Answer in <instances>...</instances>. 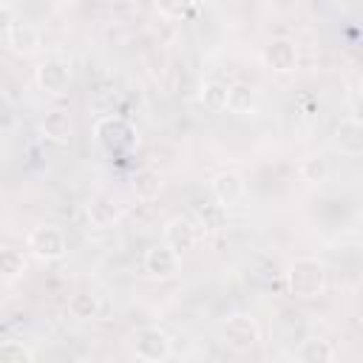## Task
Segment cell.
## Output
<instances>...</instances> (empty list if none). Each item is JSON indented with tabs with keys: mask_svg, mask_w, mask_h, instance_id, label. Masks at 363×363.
Returning a JSON list of instances; mask_svg holds the SVG:
<instances>
[{
	"mask_svg": "<svg viewBox=\"0 0 363 363\" xmlns=\"http://www.w3.org/2000/svg\"><path fill=\"white\" fill-rule=\"evenodd\" d=\"M17 23V14H14V9L9 6V3H0V34L6 37L9 34V28Z\"/></svg>",
	"mask_w": 363,
	"mask_h": 363,
	"instance_id": "obj_25",
	"label": "cell"
},
{
	"mask_svg": "<svg viewBox=\"0 0 363 363\" xmlns=\"http://www.w3.org/2000/svg\"><path fill=\"white\" fill-rule=\"evenodd\" d=\"M298 173H301V179L306 184H320L326 179V173H329V164H326L323 156H306V159H301Z\"/></svg>",
	"mask_w": 363,
	"mask_h": 363,
	"instance_id": "obj_21",
	"label": "cell"
},
{
	"mask_svg": "<svg viewBox=\"0 0 363 363\" xmlns=\"http://www.w3.org/2000/svg\"><path fill=\"white\" fill-rule=\"evenodd\" d=\"M179 269H182V258H179L173 250H167L164 244H162V247H150V250L145 252V272H147L150 278L167 281V278H176Z\"/></svg>",
	"mask_w": 363,
	"mask_h": 363,
	"instance_id": "obj_10",
	"label": "cell"
},
{
	"mask_svg": "<svg viewBox=\"0 0 363 363\" xmlns=\"http://www.w3.org/2000/svg\"><path fill=\"white\" fill-rule=\"evenodd\" d=\"M298 363H335V346L323 337H306L301 340L298 352H295Z\"/></svg>",
	"mask_w": 363,
	"mask_h": 363,
	"instance_id": "obj_14",
	"label": "cell"
},
{
	"mask_svg": "<svg viewBox=\"0 0 363 363\" xmlns=\"http://www.w3.org/2000/svg\"><path fill=\"white\" fill-rule=\"evenodd\" d=\"M261 57H264V65H267L269 71H275V74H289V71H295V65H298V45H295V40H289V37H272V40L264 45Z\"/></svg>",
	"mask_w": 363,
	"mask_h": 363,
	"instance_id": "obj_7",
	"label": "cell"
},
{
	"mask_svg": "<svg viewBox=\"0 0 363 363\" xmlns=\"http://www.w3.org/2000/svg\"><path fill=\"white\" fill-rule=\"evenodd\" d=\"M286 289L295 298H318L326 289V267L320 258L312 255H301L286 267Z\"/></svg>",
	"mask_w": 363,
	"mask_h": 363,
	"instance_id": "obj_1",
	"label": "cell"
},
{
	"mask_svg": "<svg viewBox=\"0 0 363 363\" xmlns=\"http://www.w3.org/2000/svg\"><path fill=\"white\" fill-rule=\"evenodd\" d=\"M88 218H91V224L99 227V230L113 227V224L119 221V207H116V201L108 199V196H94V199L88 201Z\"/></svg>",
	"mask_w": 363,
	"mask_h": 363,
	"instance_id": "obj_15",
	"label": "cell"
},
{
	"mask_svg": "<svg viewBox=\"0 0 363 363\" xmlns=\"http://www.w3.org/2000/svg\"><path fill=\"white\" fill-rule=\"evenodd\" d=\"M210 190H213L216 204L227 210V207H233V204H238V201L244 199V193H247V182H244V176H241L238 170H221V173L213 176Z\"/></svg>",
	"mask_w": 363,
	"mask_h": 363,
	"instance_id": "obj_8",
	"label": "cell"
},
{
	"mask_svg": "<svg viewBox=\"0 0 363 363\" xmlns=\"http://www.w3.org/2000/svg\"><path fill=\"white\" fill-rule=\"evenodd\" d=\"M130 349L145 363H164L170 357V352H173V343H170V337H167L164 329H159V326H142V329H136L130 335Z\"/></svg>",
	"mask_w": 363,
	"mask_h": 363,
	"instance_id": "obj_3",
	"label": "cell"
},
{
	"mask_svg": "<svg viewBox=\"0 0 363 363\" xmlns=\"http://www.w3.org/2000/svg\"><path fill=\"white\" fill-rule=\"evenodd\" d=\"M68 312L77 320H94L99 315V298L94 292H74L68 298Z\"/></svg>",
	"mask_w": 363,
	"mask_h": 363,
	"instance_id": "obj_18",
	"label": "cell"
},
{
	"mask_svg": "<svg viewBox=\"0 0 363 363\" xmlns=\"http://www.w3.org/2000/svg\"><path fill=\"white\" fill-rule=\"evenodd\" d=\"M40 133L45 136V139H51V142H71V136H74V119H71V113L68 111H48L45 116H43V122H40Z\"/></svg>",
	"mask_w": 363,
	"mask_h": 363,
	"instance_id": "obj_13",
	"label": "cell"
},
{
	"mask_svg": "<svg viewBox=\"0 0 363 363\" xmlns=\"http://www.w3.org/2000/svg\"><path fill=\"white\" fill-rule=\"evenodd\" d=\"M187 3H159L156 6V11L162 14V17H170V20H182L184 14H187Z\"/></svg>",
	"mask_w": 363,
	"mask_h": 363,
	"instance_id": "obj_24",
	"label": "cell"
},
{
	"mask_svg": "<svg viewBox=\"0 0 363 363\" xmlns=\"http://www.w3.org/2000/svg\"><path fill=\"white\" fill-rule=\"evenodd\" d=\"M94 136L99 142V147H105L108 153H128L139 145L136 128L122 119V116H102L94 125Z\"/></svg>",
	"mask_w": 363,
	"mask_h": 363,
	"instance_id": "obj_2",
	"label": "cell"
},
{
	"mask_svg": "<svg viewBox=\"0 0 363 363\" xmlns=\"http://www.w3.org/2000/svg\"><path fill=\"white\" fill-rule=\"evenodd\" d=\"M26 247L28 252L37 258V261H60L65 252H68V241H65V233L54 224H37L28 238H26Z\"/></svg>",
	"mask_w": 363,
	"mask_h": 363,
	"instance_id": "obj_4",
	"label": "cell"
},
{
	"mask_svg": "<svg viewBox=\"0 0 363 363\" xmlns=\"http://www.w3.org/2000/svg\"><path fill=\"white\" fill-rule=\"evenodd\" d=\"M130 190H133L136 199H156L159 190H162V176H159V170H153V167L136 170L133 179H130Z\"/></svg>",
	"mask_w": 363,
	"mask_h": 363,
	"instance_id": "obj_17",
	"label": "cell"
},
{
	"mask_svg": "<svg viewBox=\"0 0 363 363\" xmlns=\"http://www.w3.org/2000/svg\"><path fill=\"white\" fill-rule=\"evenodd\" d=\"M6 43H9V48H11L14 54H20V57H34V54L43 48V37H40L37 26H31V23H26V20H17V23L9 28Z\"/></svg>",
	"mask_w": 363,
	"mask_h": 363,
	"instance_id": "obj_11",
	"label": "cell"
},
{
	"mask_svg": "<svg viewBox=\"0 0 363 363\" xmlns=\"http://www.w3.org/2000/svg\"><path fill=\"white\" fill-rule=\"evenodd\" d=\"M335 147L349 159H357L363 153V125L357 116L340 119V125L335 128Z\"/></svg>",
	"mask_w": 363,
	"mask_h": 363,
	"instance_id": "obj_12",
	"label": "cell"
},
{
	"mask_svg": "<svg viewBox=\"0 0 363 363\" xmlns=\"http://www.w3.org/2000/svg\"><path fill=\"white\" fill-rule=\"evenodd\" d=\"M196 241H199V230L187 216H176L164 224V247L173 250L179 258L184 252H190L196 247Z\"/></svg>",
	"mask_w": 363,
	"mask_h": 363,
	"instance_id": "obj_9",
	"label": "cell"
},
{
	"mask_svg": "<svg viewBox=\"0 0 363 363\" xmlns=\"http://www.w3.org/2000/svg\"><path fill=\"white\" fill-rule=\"evenodd\" d=\"M26 258H23V252L20 250H14V247H0V278H9V281H14V278H20L23 272H26Z\"/></svg>",
	"mask_w": 363,
	"mask_h": 363,
	"instance_id": "obj_19",
	"label": "cell"
},
{
	"mask_svg": "<svg viewBox=\"0 0 363 363\" xmlns=\"http://www.w3.org/2000/svg\"><path fill=\"white\" fill-rule=\"evenodd\" d=\"M221 337H224V343H227L233 352H250V349L258 346L261 329H258L255 318H250V315H244V312H235V315H230V318L224 320Z\"/></svg>",
	"mask_w": 363,
	"mask_h": 363,
	"instance_id": "obj_6",
	"label": "cell"
},
{
	"mask_svg": "<svg viewBox=\"0 0 363 363\" xmlns=\"http://www.w3.org/2000/svg\"><path fill=\"white\" fill-rule=\"evenodd\" d=\"M0 363H34V354L20 340H3L0 343Z\"/></svg>",
	"mask_w": 363,
	"mask_h": 363,
	"instance_id": "obj_22",
	"label": "cell"
},
{
	"mask_svg": "<svg viewBox=\"0 0 363 363\" xmlns=\"http://www.w3.org/2000/svg\"><path fill=\"white\" fill-rule=\"evenodd\" d=\"M201 218H204V227L207 230H221L224 227V207L210 204L207 210H201Z\"/></svg>",
	"mask_w": 363,
	"mask_h": 363,
	"instance_id": "obj_23",
	"label": "cell"
},
{
	"mask_svg": "<svg viewBox=\"0 0 363 363\" xmlns=\"http://www.w3.org/2000/svg\"><path fill=\"white\" fill-rule=\"evenodd\" d=\"M34 82L48 96H65L68 88H71V62L68 60H60V57L43 60L34 68Z\"/></svg>",
	"mask_w": 363,
	"mask_h": 363,
	"instance_id": "obj_5",
	"label": "cell"
},
{
	"mask_svg": "<svg viewBox=\"0 0 363 363\" xmlns=\"http://www.w3.org/2000/svg\"><path fill=\"white\" fill-rule=\"evenodd\" d=\"M227 111L247 116L255 111V88L247 82H233L227 85Z\"/></svg>",
	"mask_w": 363,
	"mask_h": 363,
	"instance_id": "obj_16",
	"label": "cell"
},
{
	"mask_svg": "<svg viewBox=\"0 0 363 363\" xmlns=\"http://www.w3.org/2000/svg\"><path fill=\"white\" fill-rule=\"evenodd\" d=\"M199 99L210 111H224L227 108V85L218 82V79H207L201 85V91H199Z\"/></svg>",
	"mask_w": 363,
	"mask_h": 363,
	"instance_id": "obj_20",
	"label": "cell"
}]
</instances>
